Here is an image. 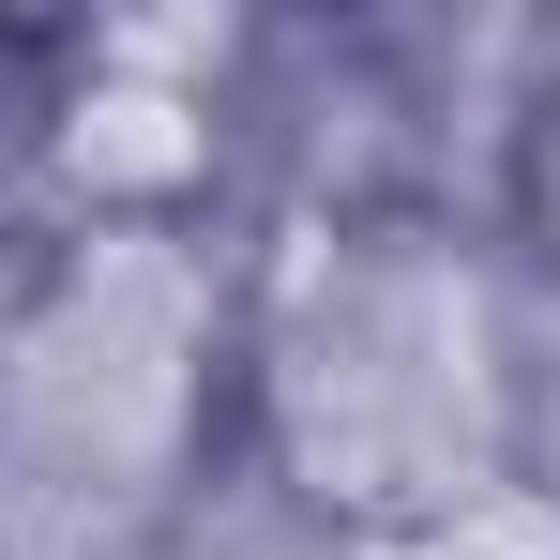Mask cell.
Masks as SVG:
<instances>
[{
  "label": "cell",
  "mask_w": 560,
  "mask_h": 560,
  "mask_svg": "<svg viewBox=\"0 0 560 560\" xmlns=\"http://www.w3.org/2000/svg\"><path fill=\"white\" fill-rule=\"evenodd\" d=\"M349 560H560V500L546 485H500V500H469V515H424V530H378Z\"/></svg>",
  "instance_id": "cell-4"
},
{
  "label": "cell",
  "mask_w": 560,
  "mask_h": 560,
  "mask_svg": "<svg viewBox=\"0 0 560 560\" xmlns=\"http://www.w3.org/2000/svg\"><path fill=\"white\" fill-rule=\"evenodd\" d=\"M485 228L515 243V273L560 288V31H530V77H515V121H500V197Z\"/></svg>",
  "instance_id": "cell-2"
},
{
  "label": "cell",
  "mask_w": 560,
  "mask_h": 560,
  "mask_svg": "<svg viewBox=\"0 0 560 560\" xmlns=\"http://www.w3.org/2000/svg\"><path fill=\"white\" fill-rule=\"evenodd\" d=\"M546 318L485 212H258L228 334V469L334 546L530 485Z\"/></svg>",
  "instance_id": "cell-1"
},
{
  "label": "cell",
  "mask_w": 560,
  "mask_h": 560,
  "mask_svg": "<svg viewBox=\"0 0 560 560\" xmlns=\"http://www.w3.org/2000/svg\"><path fill=\"white\" fill-rule=\"evenodd\" d=\"M46 137H61V31H0V243H46Z\"/></svg>",
  "instance_id": "cell-3"
}]
</instances>
